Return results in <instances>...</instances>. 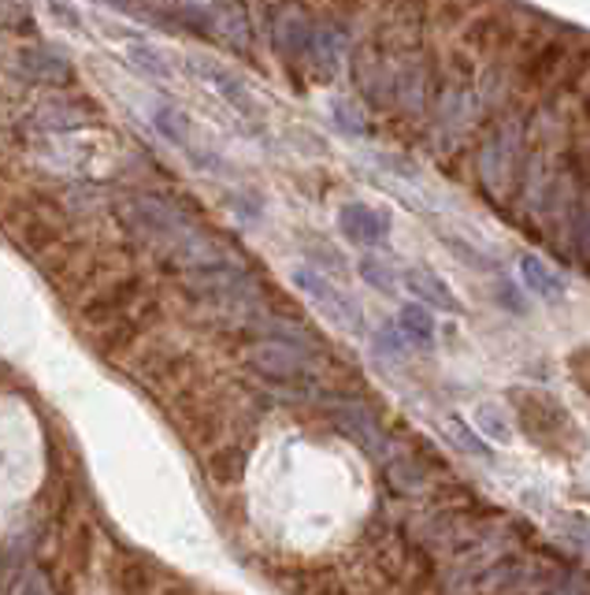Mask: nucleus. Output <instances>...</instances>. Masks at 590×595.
<instances>
[{
    "mask_svg": "<svg viewBox=\"0 0 590 595\" xmlns=\"http://www.w3.org/2000/svg\"><path fill=\"white\" fill-rule=\"evenodd\" d=\"M119 216L134 235H142L149 246H156L160 253H167L172 261L186 264L189 272H205V268L231 264L223 253V246L216 238H208L178 205L164 202L153 194H134L119 205Z\"/></svg>",
    "mask_w": 590,
    "mask_h": 595,
    "instance_id": "nucleus-1",
    "label": "nucleus"
},
{
    "mask_svg": "<svg viewBox=\"0 0 590 595\" xmlns=\"http://www.w3.org/2000/svg\"><path fill=\"white\" fill-rule=\"evenodd\" d=\"M289 283H294V291L302 294L327 324L338 327V332L346 335L364 332V310H360V302L349 291H342L331 275L319 272L316 264H294L289 268Z\"/></svg>",
    "mask_w": 590,
    "mask_h": 595,
    "instance_id": "nucleus-2",
    "label": "nucleus"
},
{
    "mask_svg": "<svg viewBox=\"0 0 590 595\" xmlns=\"http://www.w3.org/2000/svg\"><path fill=\"white\" fill-rule=\"evenodd\" d=\"M153 127L178 149V153H186L197 167H216V153L205 145V138L197 134L194 119H189L183 108H175L167 101H153Z\"/></svg>",
    "mask_w": 590,
    "mask_h": 595,
    "instance_id": "nucleus-3",
    "label": "nucleus"
},
{
    "mask_svg": "<svg viewBox=\"0 0 590 595\" xmlns=\"http://www.w3.org/2000/svg\"><path fill=\"white\" fill-rule=\"evenodd\" d=\"M186 67H189V75L201 78V83L212 89L219 101H227L234 112H242V116H256L260 112L253 89H249L234 72H227L219 60H212V56H186Z\"/></svg>",
    "mask_w": 590,
    "mask_h": 595,
    "instance_id": "nucleus-4",
    "label": "nucleus"
},
{
    "mask_svg": "<svg viewBox=\"0 0 590 595\" xmlns=\"http://www.w3.org/2000/svg\"><path fill=\"white\" fill-rule=\"evenodd\" d=\"M249 361L256 365V372L275 376V380H297V376L308 372V365H313V354H308V346H305L302 335H286V339L256 346Z\"/></svg>",
    "mask_w": 590,
    "mask_h": 595,
    "instance_id": "nucleus-5",
    "label": "nucleus"
},
{
    "mask_svg": "<svg viewBox=\"0 0 590 595\" xmlns=\"http://www.w3.org/2000/svg\"><path fill=\"white\" fill-rule=\"evenodd\" d=\"M338 231H342L346 242L375 250V246H386L390 238V213L364 202H346L338 208Z\"/></svg>",
    "mask_w": 590,
    "mask_h": 595,
    "instance_id": "nucleus-6",
    "label": "nucleus"
},
{
    "mask_svg": "<svg viewBox=\"0 0 590 595\" xmlns=\"http://www.w3.org/2000/svg\"><path fill=\"white\" fill-rule=\"evenodd\" d=\"M186 286L201 298H216V302H253L256 298V283L249 280L242 268L234 264H219V268H205V272H189Z\"/></svg>",
    "mask_w": 590,
    "mask_h": 595,
    "instance_id": "nucleus-7",
    "label": "nucleus"
},
{
    "mask_svg": "<svg viewBox=\"0 0 590 595\" xmlns=\"http://www.w3.org/2000/svg\"><path fill=\"white\" fill-rule=\"evenodd\" d=\"M516 149H520V123L509 119L483 145V153H479V172H483V183L490 191H498V183L516 172Z\"/></svg>",
    "mask_w": 590,
    "mask_h": 595,
    "instance_id": "nucleus-8",
    "label": "nucleus"
},
{
    "mask_svg": "<svg viewBox=\"0 0 590 595\" xmlns=\"http://www.w3.org/2000/svg\"><path fill=\"white\" fill-rule=\"evenodd\" d=\"M402 286L408 294H416V305H424V310H442V313H465L461 298L454 294V286H449L442 275H435L431 268H405L402 272Z\"/></svg>",
    "mask_w": 590,
    "mask_h": 595,
    "instance_id": "nucleus-9",
    "label": "nucleus"
},
{
    "mask_svg": "<svg viewBox=\"0 0 590 595\" xmlns=\"http://www.w3.org/2000/svg\"><path fill=\"white\" fill-rule=\"evenodd\" d=\"M316 23L302 19V12L294 8H278L275 12V26H272V45L283 60H305L308 45H313Z\"/></svg>",
    "mask_w": 590,
    "mask_h": 595,
    "instance_id": "nucleus-10",
    "label": "nucleus"
},
{
    "mask_svg": "<svg viewBox=\"0 0 590 595\" xmlns=\"http://www.w3.org/2000/svg\"><path fill=\"white\" fill-rule=\"evenodd\" d=\"M520 280H524V286L535 298H543V302H561L565 291H568L565 275L557 272L554 264H546L543 257H535V253L520 257Z\"/></svg>",
    "mask_w": 590,
    "mask_h": 595,
    "instance_id": "nucleus-11",
    "label": "nucleus"
},
{
    "mask_svg": "<svg viewBox=\"0 0 590 595\" xmlns=\"http://www.w3.org/2000/svg\"><path fill=\"white\" fill-rule=\"evenodd\" d=\"M394 327H397V335H402L408 346H419V350L435 346V339H438V324H435L431 310H424V305H416V302L402 305Z\"/></svg>",
    "mask_w": 590,
    "mask_h": 595,
    "instance_id": "nucleus-12",
    "label": "nucleus"
},
{
    "mask_svg": "<svg viewBox=\"0 0 590 595\" xmlns=\"http://www.w3.org/2000/svg\"><path fill=\"white\" fill-rule=\"evenodd\" d=\"M338 421H342V429L353 435V440L364 446L368 454H379V458H383V454H386V435L379 432L372 413L353 410V405H342V410H338Z\"/></svg>",
    "mask_w": 590,
    "mask_h": 595,
    "instance_id": "nucleus-13",
    "label": "nucleus"
},
{
    "mask_svg": "<svg viewBox=\"0 0 590 595\" xmlns=\"http://www.w3.org/2000/svg\"><path fill=\"white\" fill-rule=\"evenodd\" d=\"M19 67L37 78V83H72V64L67 60H59L56 53H45V48H23L19 53Z\"/></svg>",
    "mask_w": 590,
    "mask_h": 595,
    "instance_id": "nucleus-14",
    "label": "nucleus"
},
{
    "mask_svg": "<svg viewBox=\"0 0 590 595\" xmlns=\"http://www.w3.org/2000/svg\"><path fill=\"white\" fill-rule=\"evenodd\" d=\"M568 242H572V253L579 261L590 264V191L576 197L572 224H568Z\"/></svg>",
    "mask_w": 590,
    "mask_h": 595,
    "instance_id": "nucleus-15",
    "label": "nucleus"
},
{
    "mask_svg": "<svg viewBox=\"0 0 590 595\" xmlns=\"http://www.w3.org/2000/svg\"><path fill=\"white\" fill-rule=\"evenodd\" d=\"M357 272H360V280H364L368 286H375V291H383V294H394L397 283H402V275L394 272V264L383 261V257H375V253L360 257Z\"/></svg>",
    "mask_w": 590,
    "mask_h": 595,
    "instance_id": "nucleus-16",
    "label": "nucleus"
},
{
    "mask_svg": "<svg viewBox=\"0 0 590 595\" xmlns=\"http://www.w3.org/2000/svg\"><path fill=\"white\" fill-rule=\"evenodd\" d=\"M127 56H130V64L142 67L145 75H153V78H172V64H167V56L160 53L156 45L142 42V37L127 45Z\"/></svg>",
    "mask_w": 590,
    "mask_h": 595,
    "instance_id": "nucleus-17",
    "label": "nucleus"
},
{
    "mask_svg": "<svg viewBox=\"0 0 590 595\" xmlns=\"http://www.w3.org/2000/svg\"><path fill=\"white\" fill-rule=\"evenodd\" d=\"M476 424H479V429H483L494 443H509V435H513V432H509L505 413L498 410V405H490V402H483V405L476 410Z\"/></svg>",
    "mask_w": 590,
    "mask_h": 595,
    "instance_id": "nucleus-18",
    "label": "nucleus"
},
{
    "mask_svg": "<svg viewBox=\"0 0 590 595\" xmlns=\"http://www.w3.org/2000/svg\"><path fill=\"white\" fill-rule=\"evenodd\" d=\"M446 432L454 435V440H457V446H461V451H468V454H479V458H490V451H487L483 443H479V435H472V432H468L461 421H446Z\"/></svg>",
    "mask_w": 590,
    "mask_h": 595,
    "instance_id": "nucleus-19",
    "label": "nucleus"
},
{
    "mask_svg": "<svg viewBox=\"0 0 590 595\" xmlns=\"http://www.w3.org/2000/svg\"><path fill=\"white\" fill-rule=\"evenodd\" d=\"M331 108H335V123L342 127V131H349V134H364V131H368L364 119H357V108H353V105L335 101Z\"/></svg>",
    "mask_w": 590,
    "mask_h": 595,
    "instance_id": "nucleus-20",
    "label": "nucleus"
},
{
    "mask_svg": "<svg viewBox=\"0 0 590 595\" xmlns=\"http://www.w3.org/2000/svg\"><path fill=\"white\" fill-rule=\"evenodd\" d=\"M405 346H408V343L402 339V335H397L394 324H386L383 332L375 335V350H383V354H390V357H402Z\"/></svg>",
    "mask_w": 590,
    "mask_h": 595,
    "instance_id": "nucleus-21",
    "label": "nucleus"
},
{
    "mask_svg": "<svg viewBox=\"0 0 590 595\" xmlns=\"http://www.w3.org/2000/svg\"><path fill=\"white\" fill-rule=\"evenodd\" d=\"M557 524H561V529H576V532H568V540H576L579 548L590 551V518H576V513H565V518H557Z\"/></svg>",
    "mask_w": 590,
    "mask_h": 595,
    "instance_id": "nucleus-22",
    "label": "nucleus"
},
{
    "mask_svg": "<svg viewBox=\"0 0 590 595\" xmlns=\"http://www.w3.org/2000/svg\"><path fill=\"white\" fill-rule=\"evenodd\" d=\"M19 595H48V584L42 573H30V577L23 581V588H19Z\"/></svg>",
    "mask_w": 590,
    "mask_h": 595,
    "instance_id": "nucleus-23",
    "label": "nucleus"
}]
</instances>
